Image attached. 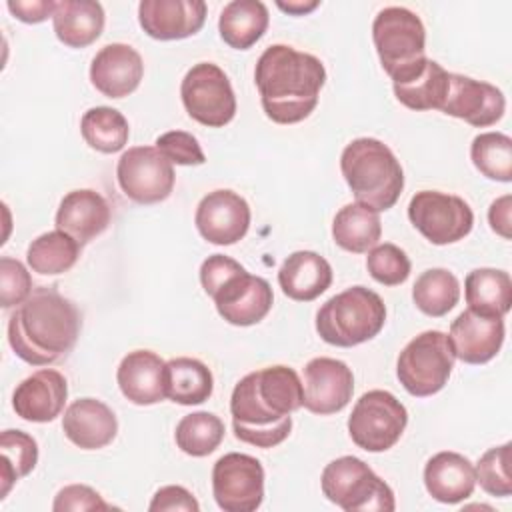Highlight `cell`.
I'll list each match as a JSON object with an SVG mask.
<instances>
[{"label": "cell", "instance_id": "cell-22", "mask_svg": "<svg viewBox=\"0 0 512 512\" xmlns=\"http://www.w3.org/2000/svg\"><path fill=\"white\" fill-rule=\"evenodd\" d=\"M116 382L132 404H158L166 398V362L152 350H132L120 360Z\"/></svg>", "mask_w": 512, "mask_h": 512}, {"label": "cell", "instance_id": "cell-31", "mask_svg": "<svg viewBox=\"0 0 512 512\" xmlns=\"http://www.w3.org/2000/svg\"><path fill=\"white\" fill-rule=\"evenodd\" d=\"M214 376L198 358H172L166 362V398L182 406L202 404L212 396Z\"/></svg>", "mask_w": 512, "mask_h": 512}, {"label": "cell", "instance_id": "cell-25", "mask_svg": "<svg viewBox=\"0 0 512 512\" xmlns=\"http://www.w3.org/2000/svg\"><path fill=\"white\" fill-rule=\"evenodd\" d=\"M424 486L434 500L442 504H458L474 492V464L458 452H438L424 466Z\"/></svg>", "mask_w": 512, "mask_h": 512}, {"label": "cell", "instance_id": "cell-44", "mask_svg": "<svg viewBox=\"0 0 512 512\" xmlns=\"http://www.w3.org/2000/svg\"><path fill=\"white\" fill-rule=\"evenodd\" d=\"M246 270L240 262L224 254L208 256L200 266V284L208 296H212L228 278Z\"/></svg>", "mask_w": 512, "mask_h": 512}, {"label": "cell", "instance_id": "cell-15", "mask_svg": "<svg viewBox=\"0 0 512 512\" xmlns=\"http://www.w3.org/2000/svg\"><path fill=\"white\" fill-rule=\"evenodd\" d=\"M194 224L206 242L230 246L246 236L250 206L234 190H212L198 202Z\"/></svg>", "mask_w": 512, "mask_h": 512}, {"label": "cell", "instance_id": "cell-23", "mask_svg": "<svg viewBox=\"0 0 512 512\" xmlns=\"http://www.w3.org/2000/svg\"><path fill=\"white\" fill-rule=\"evenodd\" d=\"M112 218L110 204L102 194L90 188L68 192L56 210V228L72 236L78 244H88L100 236Z\"/></svg>", "mask_w": 512, "mask_h": 512}, {"label": "cell", "instance_id": "cell-4", "mask_svg": "<svg viewBox=\"0 0 512 512\" xmlns=\"http://www.w3.org/2000/svg\"><path fill=\"white\" fill-rule=\"evenodd\" d=\"M342 176L358 204L374 212L390 210L404 190V170L378 138H356L340 156Z\"/></svg>", "mask_w": 512, "mask_h": 512}, {"label": "cell", "instance_id": "cell-13", "mask_svg": "<svg viewBox=\"0 0 512 512\" xmlns=\"http://www.w3.org/2000/svg\"><path fill=\"white\" fill-rule=\"evenodd\" d=\"M212 494L224 512H254L264 500V468L258 458L228 452L214 462Z\"/></svg>", "mask_w": 512, "mask_h": 512}, {"label": "cell", "instance_id": "cell-3", "mask_svg": "<svg viewBox=\"0 0 512 512\" xmlns=\"http://www.w3.org/2000/svg\"><path fill=\"white\" fill-rule=\"evenodd\" d=\"M80 312L52 286L34 288L8 320V344L32 364L48 366L66 356L80 334Z\"/></svg>", "mask_w": 512, "mask_h": 512}, {"label": "cell", "instance_id": "cell-18", "mask_svg": "<svg viewBox=\"0 0 512 512\" xmlns=\"http://www.w3.org/2000/svg\"><path fill=\"white\" fill-rule=\"evenodd\" d=\"M206 20L202 0H142L138 22L154 40H182L200 32Z\"/></svg>", "mask_w": 512, "mask_h": 512}, {"label": "cell", "instance_id": "cell-27", "mask_svg": "<svg viewBox=\"0 0 512 512\" xmlns=\"http://www.w3.org/2000/svg\"><path fill=\"white\" fill-rule=\"evenodd\" d=\"M104 8L94 0H60L52 14L56 38L68 48H86L104 30Z\"/></svg>", "mask_w": 512, "mask_h": 512}, {"label": "cell", "instance_id": "cell-9", "mask_svg": "<svg viewBox=\"0 0 512 512\" xmlns=\"http://www.w3.org/2000/svg\"><path fill=\"white\" fill-rule=\"evenodd\" d=\"M408 424L406 406L388 390H370L362 394L348 418L352 442L366 452L390 450Z\"/></svg>", "mask_w": 512, "mask_h": 512}, {"label": "cell", "instance_id": "cell-7", "mask_svg": "<svg viewBox=\"0 0 512 512\" xmlns=\"http://www.w3.org/2000/svg\"><path fill=\"white\" fill-rule=\"evenodd\" d=\"M322 494L346 512H392V488L356 456H340L326 464L320 478Z\"/></svg>", "mask_w": 512, "mask_h": 512}, {"label": "cell", "instance_id": "cell-39", "mask_svg": "<svg viewBox=\"0 0 512 512\" xmlns=\"http://www.w3.org/2000/svg\"><path fill=\"white\" fill-rule=\"evenodd\" d=\"M510 460H512L510 442L502 446H494L480 456L474 472H476V482H480V488L484 492L498 498H506L512 494Z\"/></svg>", "mask_w": 512, "mask_h": 512}, {"label": "cell", "instance_id": "cell-21", "mask_svg": "<svg viewBox=\"0 0 512 512\" xmlns=\"http://www.w3.org/2000/svg\"><path fill=\"white\" fill-rule=\"evenodd\" d=\"M448 338L456 358L466 364H486L502 348L504 318H492L464 310L450 324Z\"/></svg>", "mask_w": 512, "mask_h": 512}, {"label": "cell", "instance_id": "cell-36", "mask_svg": "<svg viewBox=\"0 0 512 512\" xmlns=\"http://www.w3.org/2000/svg\"><path fill=\"white\" fill-rule=\"evenodd\" d=\"M36 462V440L22 430H4L0 434V498H6L10 488L34 470Z\"/></svg>", "mask_w": 512, "mask_h": 512}, {"label": "cell", "instance_id": "cell-12", "mask_svg": "<svg viewBox=\"0 0 512 512\" xmlns=\"http://www.w3.org/2000/svg\"><path fill=\"white\" fill-rule=\"evenodd\" d=\"M172 162L156 146H132L116 164L120 190L138 204H156L174 190Z\"/></svg>", "mask_w": 512, "mask_h": 512}, {"label": "cell", "instance_id": "cell-5", "mask_svg": "<svg viewBox=\"0 0 512 512\" xmlns=\"http://www.w3.org/2000/svg\"><path fill=\"white\" fill-rule=\"evenodd\" d=\"M386 322L382 298L366 288L352 286L328 298L316 312V332L332 346L352 348L380 334Z\"/></svg>", "mask_w": 512, "mask_h": 512}, {"label": "cell", "instance_id": "cell-46", "mask_svg": "<svg viewBox=\"0 0 512 512\" xmlns=\"http://www.w3.org/2000/svg\"><path fill=\"white\" fill-rule=\"evenodd\" d=\"M8 10L12 12L14 18H18L20 22L26 24H38L44 22L48 16L52 18L54 10H56V2L54 0H10Z\"/></svg>", "mask_w": 512, "mask_h": 512}, {"label": "cell", "instance_id": "cell-24", "mask_svg": "<svg viewBox=\"0 0 512 512\" xmlns=\"http://www.w3.org/2000/svg\"><path fill=\"white\" fill-rule=\"evenodd\" d=\"M64 436L82 450L108 446L118 434V420L110 406L96 398L74 400L62 418Z\"/></svg>", "mask_w": 512, "mask_h": 512}, {"label": "cell", "instance_id": "cell-20", "mask_svg": "<svg viewBox=\"0 0 512 512\" xmlns=\"http://www.w3.org/2000/svg\"><path fill=\"white\" fill-rule=\"evenodd\" d=\"M144 76L142 56L128 44L112 42L96 52L90 64L92 86L108 98L132 94Z\"/></svg>", "mask_w": 512, "mask_h": 512}, {"label": "cell", "instance_id": "cell-1", "mask_svg": "<svg viewBox=\"0 0 512 512\" xmlns=\"http://www.w3.org/2000/svg\"><path fill=\"white\" fill-rule=\"evenodd\" d=\"M302 380L294 368L278 364L240 378L230 396L234 436L256 448L282 444L292 430V412L302 408Z\"/></svg>", "mask_w": 512, "mask_h": 512}, {"label": "cell", "instance_id": "cell-37", "mask_svg": "<svg viewBox=\"0 0 512 512\" xmlns=\"http://www.w3.org/2000/svg\"><path fill=\"white\" fill-rule=\"evenodd\" d=\"M176 446L194 458L212 454L224 440V422L212 412H192L182 416L174 432Z\"/></svg>", "mask_w": 512, "mask_h": 512}, {"label": "cell", "instance_id": "cell-19", "mask_svg": "<svg viewBox=\"0 0 512 512\" xmlns=\"http://www.w3.org/2000/svg\"><path fill=\"white\" fill-rule=\"evenodd\" d=\"M68 384L62 372L42 368L24 378L12 394V408L16 416L26 422H52L64 410Z\"/></svg>", "mask_w": 512, "mask_h": 512}, {"label": "cell", "instance_id": "cell-35", "mask_svg": "<svg viewBox=\"0 0 512 512\" xmlns=\"http://www.w3.org/2000/svg\"><path fill=\"white\" fill-rule=\"evenodd\" d=\"M416 308L432 318L448 314L460 300V282L446 268H430L422 272L412 286Z\"/></svg>", "mask_w": 512, "mask_h": 512}, {"label": "cell", "instance_id": "cell-30", "mask_svg": "<svg viewBox=\"0 0 512 512\" xmlns=\"http://www.w3.org/2000/svg\"><path fill=\"white\" fill-rule=\"evenodd\" d=\"M382 236V222L378 212L358 202L342 206L332 222L334 242L352 254L368 252Z\"/></svg>", "mask_w": 512, "mask_h": 512}, {"label": "cell", "instance_id": "cell-28", "mask_svg": "<svg viewBox=\"0 0 512 512\" xmlns=\"http://www.w3.org/2000/svg\"><path fill=\"white\" fill-rule=\"evenodd\" d=\"M268 8L260 0H232L218 18L220 38L234 50L252 48L266 32Z\"/></svg>", "mask_w": 512, "mask_h": 512}, {"label": "cell", "instance_id": "cell-8", "mask_svg": "<svg viewBox=\"0 0 512 512\" xmlns=\"http://www.w3.org/2000/svg\"><path fill=\"white\" fill-rule=\"evenodd\" d=\"M454 360L456 356L448 334L426 330L402 348L396 362V376L408 394L426 398L446 386Z\"/></svg>", "mask_w": 512, "mask_h": 512}, {"label": "cell", "instance_id": "cell-32", "mask_svg": "<svg viewBox=\"0 0 512 512\" xmlns=\"http://www.w3.org/2000/svg\"><path fill=\"white\" fill-rule=\"evenodd\" d=\"M448 78L450 72L444 70L436 60L428 58V62L416 76L392 86L398 102L406 108L416 112L440 110L448 94Z\"/></svg>", "mask_w": 512, "mask_h": 512}, {"label": "cell", "instance_id": "cell-41", "mask_svg": "<svg viewBox=\"0 0 512 512\" xmlns=\"http://www.w3.org/2000/svg\"><path fill=\"white\" fill-rule=\"evenodd\" d=\"M32 276L26 266L10 256L0 258V304L2 308L20 306L32 294Z\"/></svg>", "mask_w": 512, "mask_h": 512}, {"label": "cell", "instance_id": "cell-33", "mask_svg": "<svg viewBox=\"0 0 512 512\" xmlns=\"http://www.w3.org/2000/svg\"><path fill=\"white\" fill-rule=\"evenodd\" d=\"M80 248L72 236L62 230L44 232L34 238L26 250L28 266L42 276H56L68 272L80 258Z\"/></svg>", "mask_w": 512, "mask_h": 512}, {"label": "cell", "instance_id": "cell-2", "mask_svg": "<svg viewBox=\"0 0 512 512\" xmlns=\"http://www.w3.org/2000/svg\"><path fill=\"white\" fill-rule=\"evenodd\" d=\"M254 82L264 114L276 124H296L314 112L326 68L314 54L272 44L256 62Z\"/></svg>", "mask_w": 512, "mask_h": 512}, {"label": "cell", "instance_id": "cell-47", "mask_svg": "<svg viewBox=\"0 0 512 512\" xmlns=\"http://www.w3.org/2000/svg\"><path fill=\"white\" fill-rule=\"evenodd\" d=\"M510 204H512V196L510 194H504L500 196L498 200H494L490 204V210H488V222H490V228L502 236V238H510Z\"/></svg>", "mask_w": 512, "mask_h": 512}, {"label": "cell", "instance_id": "cell-14", "mask_svg": "<svg viewBox=\"0 0 512 512\" xmlns=\"http://www.w3.org/2000/svg\"><path fill=\"white\" fill-rule=\"evenodd\" d=\"M302 406L312 414L328 416L348 406L354 394V374L346 362L318 356L304 366Z\"/></svg>", "mask_w": 512, "mask_h": 512}, {"label": "cell", "instance_id": "cell-29", "mask_svg": "<svg viewBox=\"0 0 512 512\" xmlns=\"http://www.w3.org/2000/svg\"><path fill=\"white\" fill-rule=\"evenodd\" d=\"M464 296L468 310L504 318L512 306V280L510 274L496 268H476L466 276Z\"/></svg>", "mask_w": 512, "mask_h": 512}, {"label": "cell", "instance_id": "cell-6", "mask_svg": "<svg viewBox=\"0 0 512 512\" xmlns=\"http://www.w3.org/2000/svg\"><path fill=\"white\" fill-rule=\"evenodd\" d=\"M372 40L392 84L416 76L428 62L426 28L420 16L404 6H388L376 14Z\"/></svg>", "mask_w": 512, "mask_h": 512}, {"label": "cell", "instance_id": "cell-11", "mask_svg": "<svg viewBox=\"0 0 512 512\" xmlns=\"http://www.w3.org/2000/svg\"><path fill=\"white\" fill-rule=\"evenodd\" d=\"M408 218L412 226L436 246L462 240L474 226V212L468 202L438 190L416 192L408 204Z\"/></svg>", "mask_w": 512, "mask_h": 512}, {"label": "cell", "instance_id": "cell-40", "mask_svg": "<svg viewBox=\"0 0 512 512\" xmlns=\"http://www.w3.org/2000/svg\"><path fill=\"white\" fill-rule=\"evenodd\" d=\"M366 268H368V274L378 284L398 286L408 280L412 264H410L408 254L402 248H398L396 244L384 242V244H376L374 248L368 250Z\"/></svg>", "mask_w": 512, "mask_h": 512}, {"label": "cell", "instance_id": "cell-17", "mask_svg": "<svg viewBox=\"0 0 512 512\" xmlns=\"http://www.w3.org/2000/svg\"><path fill=\"white\" fill-rule=\"evenodd\" d=\"M218 314L232 326H252L266 318L274 304L268 280L242 270L228 278L212 296Z\"/></svg>", "mask_w": 512, "mask_h": 512}, {"label": "cell", "instance_id": "cell-10", "mask_svg": "<svg viewBox=\"0 0 512 512\" xmlns=\"http://www.w3.org/2000/svg\"><path fill=\"white\" fill-rule=\"evenodd\" d=\"M182 104L192 120L222 128L236 116V96L226 72L212 62L194 64L180 84Z\"/></svg>", "mask_w": 512, "mask_h": 512}, {"label": "cell", "instance_id": "cell-38", "mask_svg": "<svg viewBox=\"0 0 512 512\" xmlns=\"http://www.w3.org/2000/svg\"><path fill=\"white\" fill-rule=\"evenodd\" d=\"M470 158L488 180H512V138L502 132H482L472 140Z\"/></svg>", "mask_w": 512, "mask_h": 512}, {"label": "cell", "instance_id": "cell-16", "mask_svg": "<svg viewBox=\"0 0 512 512\" xmlns=\"http://www.w3.org/2000/svg\"><path fill=\"white\" fill-rule=\"evenodd\" d=\"M440 110L470 126L486 128L504 116L506 100L494 84L450 72L448 94Z\"/></svg>", "mask_w": 512, "mask_h": 512}, {"label": "cell", "instance_id": "cell-43", "mask_svg": "<svg viewBox=\"0 0 512 512\" xmlns=\"http://www.w3.org/2000/svg\"><path fill=\"white\" fill-rule=\"evenodd\" d=\"M54 512H66V510H110V504L102 500V496L86 486V484H70L64 486L52 504Z\"/></svg>", "mask_w": 512, "mask_h": 512}, {"label": "cell", "instance_id": "cell-34", "mask_svg": "<svg viewBox=\"0 0 512 512\" xmlns=\"http://www.w3.org/2000/svg\"><path fill=\"white\" fill-rule=\"evenodd\" d=\"M84 142L102 154L120 152L130 136V126L124 114L110 106H96L84 112L80 120Z\"/></svg>", "mask_w": 512, "mask_h": 512}, {"label": "cell", "instance_id": "cell-42", "mask_svg": "<svg viewBox=\"0 0 512 512\" xmlns=\"http://www.w3.org/2000/svg\"><path fill=\"white\" fill-rule=\"evenodd\" d=\"M156 148L178 166H200L206 162V156L200 148L196 136L184 130H170L156 138Z\"/></svg>", "mask_w": 512, "mask_h": 512}, {"label": "cell", "instance_id": "cell-26", "mask_svg": "<svg viewBox=\"0 0 512 512\" xmlns=\"http://www.w3.org/2000/svg\"><path fill=\"white\" fill-rule=\"evenodd\" d=\"M282 292L296 302H312L332 284V266L312 250L292 252L278 270Z\"/></svg>", "mask_w": 512, "mask_h": 512}, {"label": "cell", "instance_id": "cell-45", "mask_svg": "<svg viewBox=\"0 0 512 512\" xmlns=\"http://www.w3.org/2000/svg\"><path fill=\"white\" fill-rule=\"evenodd\" d=\"M148 510L150 512H174V510L198 512L200 504L190 490H186L184 486L170 484V486H162L160 490H156Z\"/></svg>", "mask_w": 512, "mask_h": 512}, {"label": "cell", "instance_id": "cell-48", "mask_svg": "<svg viewBox=\"0 0 512 512\" xmlns=\"http://www.w3.org/2000/svg\"><path fill=\"white\" fill-rule=\"evenodd\" d=\"M276 6L282 12H288L292 16H304L320 6V2H276Z\"/></svg>", "mask_w": 512, "mask_h": 512}]
</instances>
